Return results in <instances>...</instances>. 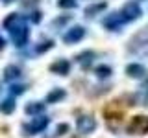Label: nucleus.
Returning a JSON list of instances; mask_svg holds the SVG:
<instances>
[{"label": "nucleus", "instance_id": "nucleus-1", "mask_svg": "<svg viewBox=\"0 0 148 138\" xmlns=\"http://www.w3.org/2000/svg\"><path fill=\"white\" fill-rule=\"evenodd\" d=\"M104 118H106V123L109 125L111 131H117L119 125L124 120V107L120 103V99H113L106 105L104 107Z\"/></svg>", "mask_w": 148, "mask_h": 138}, {"label": "nucleus", "instance_id": "nucleus-28", "mask_svg": "<svg viewBox=\"0 0 148 138\" xmlns=\"http://www.w3.org/2000/svg\"><path fill=\"white\" fill-rule=\"evenodd\" d=\"M74 138H78V136H74Z\"/></svg>", "mask_w": 148, "mask_h": 138}, {"label": "nucleus", "instance_id": "nucleus-11", "mask_svg": "<svg viewBox=\"0 0 148 138\" xmlns=\"http://www.w3.org/2000/svg\"><path fill=\"white\" fill-rule=\"evenodd\" d=\"M126 74L130 77H135V79H143V77H146V68L143 66V64H128L126 66Z\"/></svg>", "mask_w": 148, "mask_h": 138}, {"label": "nucleus", "instance_id": "nucleus-4", "mask_svg": "<svg viewBox=\"0 0 148 138\" xmlns=\"http://www.w3.org/2000/svg\"><path fill=\"white\" fill-rule=\"evenodd\" d=\"M76 129L82 133V135H89L96 129V122L92 116H87V114H83V116H78L76 118Z\"/></svg>", "mask_w": 148, "mask_h": 138}, {"label": "nucleus", "instance_id": "nucleus-22", "mask_svg": "<svg viewBox=\"0 0 148 138\" xmlns=\"http://www.w3.org/2000/svg\"><path fill=\"white\" fill-rule=\"evenodd\" d=\"M76 0H59L58 2V6L59 7H69V9H72V7H76Z\"/></svg>", "mask_w": 148, "mask_h": 138}, {"label": "nucleus", "instance_id": "nucleus-26", "mask_svg": "<svg viewBox=\"0 0 148 138\" xmlns=\"http://www.w3.org/2000/svg\"><path fill=\"white\" fill-rule=\"evenodd\" d=\"M4 46H6V41H4V37H2V35H0V50H2Z\"/></svg>", "mask_w": 148, "mask_h": 138}, {"label": "nucleus", "instance_id": "nucleus-3", "mask_svg": "<svg viewBox=\"0 0 148 138\" xmlns=\"http://www.w3.org/2000/svg\"><path fill=\"white\" fill-rule=\"evenodd\" d=\"M48 123H50V120L46 118V116H39V118H34V122L32 123H24V133L26 135H37V133H41V131H45L46 127H48Z\"/></svg>", "mask_w": 148, "mask_h": 138}, {"label": "nucleus", "instance_id": "nucleus-25", "mask_svg": "<svg viewBox=\"0 0 148 138\" xmlns=\"http://www.w3.org/2000/svg\"><path fill=\"white\" fill-rule=\"evenodd\" d=\"M30 20L32 22H41V11H35V13H32V17H30Z\"/></svg>", "mask_w": 148, "mask_h": 138}, {"label": "nucleus", "instance_id": "nucleus-6", "mask_svg": "<svg viewBox=\"0 0 148 138\" xmlns=\"http://www.w3.org/2000/svg\"><path fill=\"white\" fill-rule=\"evenodd\" d=\"M124 18H122V15H120V13H111V15H108L104 18V22H102V24H104V28L106 30H111V31H119L120 30V26L124 24Z\"/></svg>", "mask_w": 148, "mask_h": 138}, {"label": "nucleus", "instance_id": "nucleus-27", "mask_svg": "<svg viewBox=\"0 0 148 138\" xmlns=\"http://www.w3.org/2000/svg\"><path fill=\"white\" fill-rule=\"evenodd\" d=\"M0 2H4V4H11V2H15V0H0Z\"/></svg>", "mask_w": 148, "mask_h": 138}, {"label": "nucleus", "instance_id": "nucleus-2", "mask_svg": "<svg viewBox=\"0 0 148 138\" xmlns=\"http://www.w3.org/2000/svg\"><path fill=\"white\" fill-rule=\"evenodd\" d=\"M128 133L130 135H146L148 133V116H133L132 122L128 125Z\"/></svg>", "mask_w": 148, "mask_h": 138}, {"label": "nucleus", "instance_id": "nucleus-9", "mask_svg": "<svg viewBox=\"0 0 148 138\" xmlns=\"http://www.w3.org/2000/svg\"><path fill=\"white\" fill-rule=\"evenodd\" d=\"M28 35H30V31H28V26H21L18 30L11 31V37H13V43H15L18 48H22L26 43H28Z\"/></svg>", "mask_w": 148, "mask_h": 138}, {"label": "nucleus", "instance_id": "nucleus-8", "mask_svg": "<svg viewBox=\"0 0 148 138\" xmlns=\"http://www.w3.org/2000/svg\"><path fill=\"white\" fill-rule=\"evenodd\" d=\"M83 35H85L83 26H74V28H71V30H67V33L63 35V43L74 44V43H78L80 39H83Z\"/></svg>", "mask_w": 148, "mask_h": 138}, {"label": "nucleus", "instance_id": "nucleus-10", "mask_svg": "<svg viewBox=\"0 0 148 138\" xmlns=\"http://www.w3.org/2000/svg\"><path fill=\"white\" fill-rule=\"evenodd\" d=\"M50 72L52 74H58V76H67L71 72V63L65 61V59H58L50 64Z\"/></svg>", "mask_w": 148, "mask_h": 138}, {"label": "nucleus", "instance_id": "nucleus-17", "mask_svg": "<svg viewBox=\"0 0 148 138\" xmlns=\"http://www.w3.org/2000/svg\"><path fill=\"white\" fill-rule=\"evenodd\" d=\"M106 7H108V4H106V2H98V4H91V6H87V7H85V15H87V17H92V15H96V13L104 11Z\"/></svg>", "mask_w": 148, "mask_h": 138}, {"label": "nucleus", "instance_id": "nucleus-13", "mask_svg": "<svg viewBox=\"0 0 148 138\" xmlns=\"http://www.w3.org/2000/svg\"><path fill=\"white\" fill-rule=\"evenodd\" d=\"M22 74H21V68L15 66V64H9V66L4 68V79L6 81H13V79H18Z\"/></svg>", "mask_w": 148, "mask_h": 138}, {"label": "nucleus", "instance_id": "nucleus-16", "mask_svg": "<svg viewBox=\"0 0 148 138\" xmlns=\"http://www.w3.org/2000/svg\"><path fill=\"white\" fill-rule=\"evenodd\" d=\"M65 98V90L63 89H52L46 94V103H56V101Z\"/></svg>", "mask_w": 148, "mask_h": 138}, {"label": "nucleus", "instance_id": "nucleus-23", "mask_svg": "<svg viewBox=\"0 0 148 138\" xmlns=\"http://www.w3.org/2000/svg\"><path fill=\"white\" fill-rule=\"evenodd\" d=\"M141 94H143V96H139L141 103H143V105H148V87H145V89H143Z\"/></svg>", "mask_w": 148, "mask_h": 138}, {"label": "nucleus", "instance_id": "nucleus-19", "mask_svg": "<svg viewBox=\"0 0 148 138\" xmlns=\"http://www.w3.org/2000/svg\"><path fill=\"white\" fill-rule=\"evenodd\" d=\"M95 74L100 77V79H104V77H109L111 76V68L108 66V64H100V66L95 68Z\"/></svg>", "mask_w": 148, "mask_h": 138}, {"label": "nucleus", "instance_id": "nucleus-7", "mask_svg": "<svg viewBox=\"0 0 148 138\" xmlns=\"http://www.w3.org/2000/svg\"><path fill=\"white\" fill-rule=\"evenodd\" d=\"M21 26H26V18L22 15H17V13H11V15H8L4 18V28L9 31H15L18 30Z\"/></svg>", "mask_w": 148, "mask_h": 138}, {"label": "nucleus", "instance_id": "nucleus-21", "mask_svg": "<svg viewBox=\"0 0 148 138\" xmlns=\"http://www.w3.org/2000/svg\"><path fill=\"white\" fill-rule=\"evenodd\" d=\"M9 92H11V94L13 96H21V94H24V92H26V85H11V87H9Z\"/></svg>", "mask_w": 148, "mask_h": 138}, {"label": "nucleus", "instance_id": "nucleus-15", "mask_svg": "<svg viewBox=\"0 0 148 138\" xmlns=\"http://www.w3.org/2000/svg\"><path fill=\"white\" fill-rule=\"evenodd\" d=\"M45 103H39V101H32V103L26 105V114H43L45 112Z\"/></svg>", "mask_w": 148, "mask_h": 138}, {"label": "nucleus", "instance_id": "nucleus-18", "mask_svg": "<svg viewBox=\"0 0 148 138\" xmlns=\"http://www.w3.org/2000/svg\"><path fill=\"white\" fill-rule=\"evenodd\" d=\"M13 110H15V101H13L11 98L4 99L2 103H0V112H2V114H11Z\"/></svg>", "mask_w": 148, "mask_h": 138}, {"label": "nucleus", "instance_id": "nucleus-12", "mask_svg": "<svg viewBox=\"0 0 148 138\" xmlns=\"http://www.w3.org/2000/svg\"><path fill=\"white\" fill-rule=\"evenodd\" d=\"M148 44V28H145V30H141L139 33L133 37L132 41V46H130V50H135V46L139 48V46H146Z\"/></svg>", "mask_w": 148, "mask_h": 138}, {"label": "nucleus", "instance_id": "nucleus-5", "mask_svg": "<svg viewBox=\"0 0 148 138\" xmlns=\"http://www.w3.org/2000/svg\"><path fill=\"white\" fill-rule=\"evenodd\" d=\"M120 15H122V18L124 20H135V18H139L143 15V9H141V6H139L137 2H128L126 6L122 7V11H120Z\"/></svg>", "mask_w": 148, "mask_h": 138}, {"label": "nucleus", "instance_id": "nucleus-20", "mask_svg": "<svg viewBox=\"0 0 148 138\" xmlns=\"http://www.w3.org/2000/svg\"><path fill=\"white\" fill-rule=\"evenodd\" d=\"M54 46V41H43L39 46H35V52L37 53H43V52H46V50H50Z\"/></svg>", "mask_w": 148, "mask_h": 138}, {"label": "nucleus", "instance_id": "nucleus-24", "mask_svg": "<svg viewBox=\"0 0 148 138\" xmlns=\"http://www.w3.org/2000/svg\"><path fill=\"white\" fill-rule=\"evenodd\" d=\"M69 20H71V17H69V15H67V17H61V18H58V20L54 22V28H58V26H63V24H67Z\"/></svg>", "mask_w": 148, "mask_h": 138}, {"label": "nucleus", "instance_id": "nucleus-14", "mask_svg": "<svg viewBox=\"0 0 148 138\" xmlns=\"http://www.w3.org/2000/svg\"><path fill=\"white\" fill-rule=\"evenodd\" d=\"M92 59H95V53L87 50V52H82L80 55H78V57H76V61H78V63H80L82 66L87 70V68H89L91 64H92Z\"/></svg>", "mask_w": 148, "mask_h": 138}]
</instances>
